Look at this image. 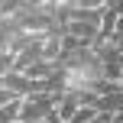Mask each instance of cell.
<instances>
[{
    "instance_id": "6da1fadb",
    "label": "cell",
    "mask_w": 123,
    "mask_h": 123,
    "mask_svg": "<svg viewBox=\"0 0 123 123\" xmlns=\"http://www.w3.org/2000/svg\"><path fill=\"white\" fill-rule=\"evenodd\" d=\"M62 94H36V97L23 100V110H19V123H42L55 113Z\"/></svg>"
},
{
    "instance_id": "7a4b0ae2",
    "label": "cell",
    "mask_w": 123,
    "mask_h": 123,
    "mask_svg": "<svg viewBox=\"0 0 123 123\" xmlns=\"http://www.w3.org/2000/svg\"><path fill=\"white\" fill-rule=\"evenodd\" d=\"M78 110H81L78 97H74V94H62V97H58V107H55V120L58 123H71L74 117H78Z\"/></svg>"
},
{
    "instance_id": "3957f363",
    "label": "cell",
    "mask_w": 123,
    "mask_h": 123,
    "mask_svg": "<svg viewBox=\"0 0 123 123\" xmlns=\"http://www.w3.org/2000/svg\"><path fill=\"white\" fill-rule=\"evenodd\" d=\"M19 110H23V100H10L6 107H0V123H19Z\"/></svg>"
},
{
    "instance_id": "277c9868",
    "label": "cell",
    "mask_w": 123,
    "mask_h": 123,
    "mask_svg": "<svg viewBox=\"0 0 123 123\" xmlns=\"http://www.w3.org/2000/svg\"><path fill=\"white\" fill-rule=\"evenodd\" d=\"M10 100H16V97H13V94L6 91V87H0V107H6V104H10Z\"/></svg>"
},
{
    "instance_id": "5b68a950",
    "label": "cell",
    "mask_w": 123,
    "mask_h": 123,
    "mask_svg": "<svg viewBox=\"0 0 123 123\" xmlns=\"http://www.w3.org/2000/svg\"><path fill=\"white\" fill-rule=\"evenodd\" d=\"M91 123H113V117H104V113H97V117H94Z\"/></svg>"
},
{
    "instance_id": "8992f818",
    "label": "cell",
    "mask_w": 123,
    "mask_h": 123,
    "mask_svg": "<svg viewBox=\"0 0 123 123\" xmlns=\"http://www.w3.org/2000/svg\"><path fill=\"white\" fill-rule=\"evenodd\" d=\"M113 123H123V110H120V113H117V117H113Z\"/></svg>"
},
{
    "instance_id": "52a82bcc",
    "label": "cell",
    "mask_w": 123,
    "mask_h": 123,
    "mask_svg": "<svg viewBox=\"0 0 123 123\" xmlns=\"http://www.w3.org/2000/svg\"><path fill=\"white\" fill-rule=\"evenodd\" d=\"M0 87H3V78H0Z\"/></svg>"
}]
</instances>
